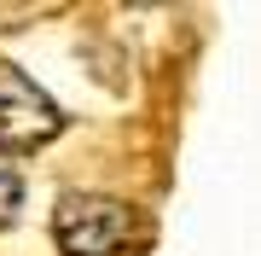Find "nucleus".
Wrapping results in <instances>:
<instances>
[{
  "label": "nucleus",
  "mask_w": 261,
  "mask_h": 256,
  "mask_svg": "<svg viewBox=\"0 0 261 256\" xmlns=\"http://www.w3.org/2000/svg\"><path fill=\"white\" fill-rule=\"evenodd\" d=\"M53 239L64 256H140L145 250V216L105 192H64L53 210Z\"/></svg>",
  "instance_id": "obj_1"
},
{
  "label": "nucleus",
  "mask_w": 261,
  "mask_h": 256,
  "mask_svg": "<svg viewBox=\"0 0 261 256\" xmlns=\"http://www.w3.org/2000/svg\"><path fill=\"white\" fill-rule=\"evenodd\" d=\"M64 128L58 105L41 94L23 70L0 64V152H35Z\"/></svg>",
  "instance_id": "obj_2"
},
{
  "label": "nucleus",
  "mask_w": 261,
  "mask_h": 256,
  "mask_svg": "<svg viewBox=\"0 0 261 256\" xmlns=\"http://www.w3.org/2000/svg\"><path fill=\"white\" fill-rule=\"evenodd\" d=\"M18 204H23V180L12 175V163H0V221L18 216Z\"/></svg>",
  "instance_id": "obj_3"
}]
</instances>
